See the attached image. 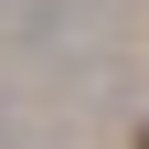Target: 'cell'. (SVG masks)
<instances>
[{
  "label": "cell",
  "mask_w": 149,
  "mask_h": 149,
  "mask_svg": "<svg viewBox=\"0 0 149 149\" xmlns=\"http://www.w3.org/2000/svg\"><path fill=\"white\" fill-rule=\"evenodd\" d=\"M139 149H149V128H139Z\"/></svg>",
  "instance_id": "1"
}]
</instances>
